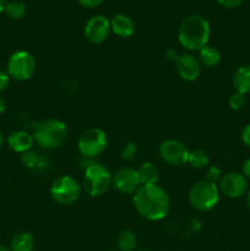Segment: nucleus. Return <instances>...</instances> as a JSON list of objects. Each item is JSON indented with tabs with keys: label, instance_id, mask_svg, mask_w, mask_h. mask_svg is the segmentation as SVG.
I'll return each instance as SVG.
<instances>
[{
	"label": "nucleus",
	"instance_id": "1",
	"mask_svg": "<svg viewBox=\"0 0 250 251\" xmlns=\"http://www.w3.org/2000/svg\"><path fill=\"white\" fill-rule=\"evenodd\" d=\"M137 212L149 221L163 220L169 212L171 201L167 191L157 184L141 185L134 195Z\"/></svg>",
	"mask_w": 250,
	"mask_h": 251
},
{
	"label": "nucleus",
	"instance_id": "2",
	"mask_svg": "<svg viewBox=\"0 0 250 251\" xmlns=\"http://www.w3.org/2000/svg\"><path fill=\"white\" fill-rule=\"evenodd\" d=\"M211 28L207 20L201 15H190L181 21L178 39L188 50H200L207 46Z\"/></svg>",
	"mask_w": 250,
	"mask_h": 251
},
{
	"label": "nucleus",
	"instance_id": "3",
	"mask_svg": "<svg viewBox=\"0 0 250 251\" xmlns=\"http://www.w3.org/2000/svg\"><path fill=\"white\" fill-rule=\"evenodd\" d=\"M68 127L58 119H48L39 123L34 129L33 139L43 149H56L66 141Z\"/></svg>",
	"mask_w": 250,
	"mask_h": 251
},
{
	"label": "nucleus",
	"instance_id": "4",
	"mask_svg": "<svg viewBox=\"0 0 250 251\" xmlns=\"http://www.w3.org/2000/svg\"><path fill=\"white\" fill-rule=\"evenodd\" d=\"M220 200V189L215 183L201 180L196 183L189 193V201L195 210L205 212L215 207Z\"/></svg>",
	"mask_w": 250,
	"mask_h": 251
},
{
	"label": "nucleus",
	"instance_id": "5",
	"mask_svg": "<svg viewBox=\"0 0 250 251\" xmlns=\"http://www.w3.org/2000/svg\"><path fill=\"white\" fill-rule=\"evenodd\" d=\"M113 176L100 163H92L85 171V189L90 196L103 195L112 185Z\"/></svg>",
	"mask_w": 250,
	"mask_h": 251
},
{
	"label": "nucleus",
	"instance_id": "6",
	"mask_svg": "<svg viewBox=\"0 0 250 251\" xmlns=\"http://www.w3.org/2000/svg\"><path fill=\"white\" fill-rule=\"evenodd\" d=\"M81 195V186L75 178L63 176L53 181L50 186V196L59 205H71L76 202Z\"/></svg>",
	"mask_w": 250,
	"mask_h": 251
},
{
	"label": "nucleus",
	"instance_id": "7",
	"mask_svg": "<svg viewBox=\"0 0 250 251\" xmlns=\"http://www.w3.org/2000/svg\"><path fill=\"white\" fill-rule=\"evenodd\" d=\"M36 70V60L33 55L27 50L15 51L7 61L6 73L10 78L16 81H26L31 77Z\"/></svg>",
	"mask_w": 250,
	"mask_h": 251
},
{
	"label": "nucleus",
	"instance_id": "8",
	"mask_svg": "<svg viewBox=\"0 0 250 251\" xmlns=\"http://www.w3.org/2000/svg\"><path fill=\"white\" fill-rule=\"evenodd\" d=\"M108 145L107 134L100 127H92L83 132L77 142L80 153L86 158H93L102 153Z\"/></svg>",
	"mask_w": 250,
	"mask_h": 251
},
{
	"label": "nucleus",
	"instance_id": "9",
	"mask_svg": "<svg viewBox=\"0 0 250 251\" xmlns=\"http://www.w3.org/2000/svg\"><path fill=\"white\" fill-rule=\"evenodd\" d=\"M190 151L183 142L178 140H166L159 146V156L171 166H181L188 163Z\"/></svg>",
	"mask_w": 250,
	"mask_h": 251
},
{
	"label": "nucleus",
	"instance_id": "10",
	"mask_svg": "<svg viewBox=\"0 0 250 251\" xmlns=\"http://www.w3.org/2000/svg\"><path fill=\"white\" fill-rule=\"evenodd\" d=\"M83 32L88 42L93 44H100L109 36L110 21L103 15H96L86 22Z\"/></svg>",
	"mask_w": 250,
	"mask_h": 251
},
{
	"label": "nucleus",
	"instance_id": "11",
	"mask_svg": "<svg viewBox=\"0 0 250 251\" xmlns=\"http://www.w3.org/2000/svg\"><path fill=\"white\" fill-rule=\"evenodd\" d=\"M112 184L123 194H135L141 186L137 171L130 167H124L117 171V173L113 176Z\"/></svg>",
	"mask_w": 250,
	"mask_h": 251
},
{
	"label": "nucleus",
	"instance_id": "12",
	"mask_svg": "<svg viewBox=\"0 0 250 251\" xmlns=\"http://www.w3.org/2000/svg\"><path fill=\"white\" fill-rule=\"evenodd\" d=\"M220 189L225 196L232 199L240 198L244 195L248 189V180L240 173H227L220 180Z\"/></svg>",
	"mask_w": 250,
	"mask_h": 251
},
{
	"label": "nucleus",
	"instance_id": "13",
	"mask_svg": "<svg viewBox=\"0 0 250 251\" xmlns=\"http://www.w3.org/2000/svg\"><path fill=\"white\" fill-rule=\"evenodd\" d=\"M176 71L179 76L185 81H195L200 76L201 64L199 59L191 54H181L175 60Z\"/></svg>",
	"mask_w": 250,
	"mask_h": 251
},
{
	"label": "nucleus",
	"instance_id": "14",
	"mask_svg": "<svg viewBox=\"0 0 250 251\" xmlns=\"http://www.w3.org/2000/svg\"><path fill=\"white\" fill-rule=\"evenodd\" d=\"M110 31L123 38H129L135 33V22L126 15L117 14L110 20Z\"/></svg>",
	"mask_w": 250,
	"mask_h": 251
},
{
	"label": "nucleus",
	"instance_id": "15",
	"mask_svg": "<svg viewBox=\"0 0 250 251\" xmlns=\"http://www.w3.org/2000/svg\"><path fill=\"white\" fill-rule=\"evenodd\" d=\"M33 136L22 130L14 131L12 134H10L9 139H7L9 147L17 153H25V152L29 151L33 146Z\"/></svg>",
	"mask_w": 250,
	"mask_h": 251
},
{
	"label": "nucleus",
	"instance_id": "16",
	"mask_svg": "<svg viewBox=\"0 0 250 251\" xmlns=\"http://www.w3.org/2000/svg\"><path fill=\"white\" fill-rule=\"evenodd\" d=\"M233 86L235 88V92H239L242 95H247L250 92V65L240 66L235 70L232 78Z\"/></svg>",
	"mask_w": 250,
	"mask_h": 251
},
{
	"label": "nucleus",
	"instance_id": "17",
	"mask_svg": "<svg viewBox=\"0 0 250 251\" xmlns=\"http://www.w3.org/2000/svg\"><path fill=\"white\" fill-rule=\"evenodd\" d=\"M199 63L205 68H215L221 61V53L216 47L205 46L199 50Z\"/></svg>",
	"mask_w": 250,
	"mask_h": 251
},
{
	"label": "nucleus",
	"instance_id": "18",
	"mask_svg": "<svg viewBox=\"0 0 250 251\" xmlns=\"http://www.w3.org/2000/svg\"><path fill=\"white\" fill-rule=\"evenodd\" d=\"M34 238L27 232L17 233L10 243V251H33Z\"/></svg>",
	"mask_w": 250,
	"mask_h": 251
},
{
	"label": "nucleus",
	"instance_id": "19",
	"mask_svg": "<svg viewBox=\"0 0 250 251\" xmlns=\"http://www.w3.org/2000/svg\"><path fill=\"white\" fill-rule=\"evenodd\" d=\"M137 174H139L141 185H152V184H157V180H158V169L151 162L142 163L137 169Z\"/></svg>",
	"mask_w": 250,
	"mask_h": 251
},
{
	"label": "nucleus",
	"instance_id": "20",
	"mask_svg": "<svg viewBox=\"0 0 250 251\" xmlns=\"http://www.w3.org/2000/svg\"><path fill=\"white\" fill-rule=\"evenodd\" d=\"M117 245L119 251H134L136 248V235L130 229H124L118 234Z\"/></svg>",
	"mask_w": 250,
	"mask_h": 251
},
{
	"label": "nucleus",
	"instance_id": "21",
	"mask_svg": "<svg viewBox=\"0 0 250 251\" xmlns=\"http://www.w3.org/2000/svg\"><path fill=\"white\" fill-rule=\"evenodd\" d=\"M188 163L195 169H203L210 163V158L203 150H194L189 153Z\"/></svg>",
	"mask_w": 250,
	"mask_h": 251
},
{
	"label": "nucleus",
	"instance_id": "22",
	"mask_svg": "<svg viewBox=\"0 0 250 251\" xmlns=\"http://www.w3.org/2000/svg\"><path fill=\"white\" fill-rule=\"evenodd\" d=\"M4 12L11 20H21L26 15V5L22 1L14 0V1H10L5 5Z\"/></svg>",
	"mask_w": 250,
	"mask_h": 251
},
{
	"label": "nucleus",
	"instance_id": "23",
	"mask_svg": "<svg viewBox=\"0 0 250 251\" xmlns=\"http://www.w3.org/2000/svg\"><path fill=\"white\" fill-rule=\"evenodd\" d=\"M228 104L233 110L242 109L245 104V96L239 92L233 93V95H230L229 100H228Z\"/></svg>",
	"mask_w": 250,
	"mask_h": 251
},
{
	"label": "nucleus",
	"instance_id": "24",
	"mask_svg": "<svg viewBox=\"0 0 250 251\" xmlns=\"http://www.w3.org/2000/svg\"><path fill=\"white\" fill-rule=\"evenodd\" d=\"M21 161L24 163V166H26L27 168H33L34 166H37L38 163V158H37V154L34 152H32L31 150L25 153H22Z\"/></svg>",
	"mask_w": 250,
	"mask_h": 251
},
{
	"label": "nucleus",
	"instance_id": "25",
	"mask_svg": "<svg viewBox=\"0 0 250 251\" xmlns=\"http://www.w3.org/2000/svg\"><path fill=\"white\" fill-rule=\"evenodd\" d=\"M221 178H222V173H221L220 168H217L216 166H212L208 168L207 173H206V180L216 184V181L221 180Z\"/></svg>",
	"mask_w": 250,
	"mask_h": 251
},
{
	"label": "nucleus",
	"instance_id": "26",
	"mask_svg": "<svg viewBox=\"0 0 250 251\" xmlns=\"http://www.w3.org/2000/svg\"><path fill=\"white\" fill-rule=\"evenodd\" d=\"M136 154V145L132 144V142H129L126 146L124 147L122 152V157L125 161H130V159L134 158V156Z\"/></svg>",
	"mask_w": 250,
	"mask_h": 251
},
{
	"label": "nucleus",
	"instance_id": "27",
	"mask_svg": "<svg viewBox=\"0 0 250 251\" xmlns=\"http://www.w3.org/2000/svg\"><path fill=\"white\" fill-rule=\"evenodd\" d=\"M218 4L222 5L223 7H227V9H234V7L239 6L244 0H217Z\"/></svg>",
	"mask_w": 250,
	"mask_h": 251
},
{
	"label": "nucleus",
	"instance_id": "28",
	"mask_svg": "<svg viewBox=\"0 0 250 251\" xmlns=\"http://www.w3.org/2000/svg\"><path fill=\"white\" fill-rule=\"evenodd\" d=\"M80 2L81 6L87 7V9H92V7L100 6L102 2H104L105 0H77Z\"/></svg>",
	"mask_w": 250,
	"mask_h": 251
},
{
	"label": "nucleus",
	"instance_id": "29",
	"mask_svg": "<svg viewBox=\"0 0 250 251\" xmlns=\"http://www.w3.org/2000/svg\"><path fill=\"white\" fill-rule=\"evenodd\" d=\"M10 85V76L9 74L5 73V71L0 70V92L4 90H6L7 86Z\"/></svg>",
	"mask_w": 250,
	"mask_h": 251
},
{
	"label": "nucleus",
	"instance_id": "30",
	"mask_svg": "<svg viewBox=\"0 0 250 251\" xmlns=\"http://www.w3.org/2000/svg\"><path fill=\"white\" fill-rule=\"evenodd\" d=\"M242 140L248 147H250V124H248L247 126L243 129L242 131Z\"/></svg>",
	"mask_w": 250,
	"mask_h": 251
},
{
	"label": "nucleus",
	"instance_id": "31",
	"mask_svg": "<svg viewBox=\"0 0 250 251\" xmlns=\"http://www.w3.org/2000/svg\"><path fill=\"white\" fill-rule=\"evenodd\" d=\"M242 169H243V176H245V179H247V180H250V158L247 159V161L243 163Z\"/></svg>",
	"mask_w": 250,
	"mask_h": 251
},
{
	"label": "nucleus",
	"instance_id": "32",
	"mask_svg": "<svg viewBox=\"0 0 250 251\" xmlns=\"http://www.w3.org/2000/svg\"><path fill=\"white\" fill-rule=\"evenodd\" d=\"M5 110H6V102H5L4 98L0 96V114H2Z\"/></svg>",
	"mask_w": 250,
	"mask_h": 251
},
{
	"label": "nucleus",
	"instance_id": "33",
	"mask_svg": "<svg viewBox=\"0 0 250 251\" xmlns=\"http://www.w3.org/2000/svg\"><path fill=\"white\" fill-rule=\"evenodd\" d=\"M5 5H6L5 0H0V14H2V12H4Z\"/></svg>",
	"mask_w": 250,
	"mask_h": 251
},
{
	"label": "nucleus",
	"instance_id": "34",
	"mask_svg": "<svg viewBox=\"0 0 250 251\" xmlns=\"http://www.w3.org/2000/svg\"><path fill=\"white\" fill-rule=\"evenodd\" d=\"M2 142H4V136H2V132L0 131V149H1L2 146Z\"/></svg>",
	"mask_w": 250,
	"mask_h": 251
},
{
	"label": "nucleus",
	"instance_id": "35",
	"mask_svg": "<svg viewBox=\"0 0 250 251\" xmlns=\"http://www.w3.org/2000/svg\"><path fill=\"white\" fill-rule=\"evenodd\" d=\"M247 202H248V206H249V208H250V189H249V191H248V196H247Z\"/></svg>",
	"mask_w": 250,
	"mask_h": 251
},
{
	"label": "nucleus",
	"instance_id": "36",
	"mask_svg": "<svg viewBox=\"0 0 250 251\" xmlns=\"http://www.w3.org/2000/svg\"><path fill=\"white\" fill-rule=\"evenodd\" d=\"M0 251H10V249H7L6 247H4V245L0 244Z\"/></svg>",
	"mask_w": 250,
	"mask_h": 251
},
{
	"label": "nucleus",
	"instance_id": "37",
	"mask_svg": "<svg viewBox=\"0 0 250 251\" xmlns=\"http://www.w3.org/2000/svg\"><path fill=\"white\" fill-rule=\"evenodd\" d=\"M136 251H151V250H147V249H141V250H136Z\"/></svg>",
	"mask_w": 250,
	"mask_h": 251
},
{
	"label": "nucleus",
	"instance_id": "38",
	"mask_svg": "<svg viewBox=\"0 0 250 251\" xmlns=\"http://www.w3.org/2000/svg\"><path fill=\"white\" fill-rule=\"evenodd\" d=\"M110 251H119V250H110Z\"/></svg>",
	"mask_w": 250,
	"mask_h": 251
}]
</instances>
